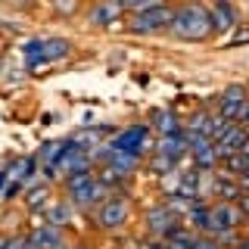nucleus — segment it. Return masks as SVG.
Masks as SVG:
<instances>
[{"instance_id": "1", "label": "nucleus", "mask_w": 249, "mask_h": 249, "mask_svg": "<svg viewBox=\"0 0 249 249\" xmlns=\"http://www.w3.org/2000/svg\"><path fill=\"white\" fill-rule=\"evenodd\" d=\"M171 31L181 41H206L212 35V19H209V6L202 0H184L181 6H175L171 16Z\"/></svg>"}, {"instance_id": "2", "label": "nucleus", "mask_w": 249, "mask_h": 249, "mask_svg": "<svg viewBox=\"0 0 249 249\" xmlns=\"http://www.w3.org/2000/svg\"><path fill=\"white\" fill-rule=\"evenodd\" d=\"M106 146H109L112 153H134V156H140V159H143L146 150L153 153L150 128H146V124H131V128H124V131H119V134L109 137Z\"/></svg>"}, {"instance_id": "3", "label": "nucleus", "mask_w": 249, "mask_h": 249, "mask_svg": "<svg viewBox=\"0 0 249 249\" xmlns=\"http://www.w3.org/2000/svg\"><path fill=\"white\" fill-rule=\"evenodd\" d=\"M171 16H175V6L171 3H159L153 10H143V13H134L131 16V31L134 35H153V31H162L171 25Z\"/></svg>"}, {"instance_id": "4", "label": "nucleus", "mask_w": 249, "mask_h": 249, "mask_svg": "<svg viewBox=\"0 0 249 249\" xmlns=\"http://www.w3.org/2000/svg\"><path fill=\"white\" fill-rule=\"evenodd\" d=\"M128 212H131L128 196L112 193V196H106L103 202H100V209H97V228H103V231L119 228V224L128 221Z\"/></svg>"}, {"instance_id": "5", "label": "nucleus", "mask_w": 249, "mask_h": 249, "mask_svg": "<svg viewBox=\"0 0 249 249\" xmlns=\"http://www.w3.org/2000/svg\"><path fill=\"white\" fill-rule=\"evenodd\" d=\"M240 221H243V218H240V212H237L233 202H212V206H209V221H206V237L233 231Z\"/></svg>"}, {"instance_id": "6", "label": "nucleus", "mask_w": 249, "mask_h": 249, "mask_svg": "<svg viewBox=\"0 0 249 249\" xmlns=\"http://www.w3.org/2000/svg\"><path fill=\"white\" fill-rule=\"evenodd\" d=\"M181 228V215H175L171 209L162 202V206H153L150 212H146V231L153 233V237H162L165 240L171 231Z\"/></svg>"}, {"instance_id": "7", "label": "nucleus", "mask_w": 249, "mask_h": 249, "mask_svg": "<svg viewBox=\"0 0 249 249\" xmlns=\"http://www.w3.org/2000/svg\"><path fill=\"white\" fill-rule=\"evenodd\" d=\"M153 153L178 168L187 159V137H184V131H181V134H171V137H159L153 143Z\"/></svg>"}, {"instance_id": "8", "label": "nucleus", "mask_w": 249, "mask_h": 249, "mask_svg": "<svg viewBox=\"0 0 249 249\" xmlns=\"http://www.w3.org/2000/svg\"><path fill=\"white\" fill-rule=\"evenodd\" d=\"M246 100H249V90L243 84H228V88L221 90V97H218V112H221L224 119L237 122V115H240V109H243Z\"/></svg>"}, {"instance_id": "9", "label": "nucleus", "mask_w": 249, "mask_h": 249, "mask_svg": "<svg viewBox=\"0 0 249 249\" xmlns=\"http://www.w3.org/2000/svg\"><path fill=\"white\" fill-rule=\"evenodd\" d=\"M28 249H69L66 237H62V228H53V224H41L28 233Z\"/></svg>"}, {"instance_id": "10", "label": "nucleus", "mask_w": 249, "mask_h": 249, "mask_svg": "<svg viewBox=\"0 0 249 249\" xmlns=\"http://www.w3.org/2000/svg\"><path fill=\"white\" fill-rule=\"evenodd\" d=\"M106 196H109V190L93 178V181H88L84 187H78L75 193H69V206L90 209V206H100V199H106Z\"/></svg>"}, {"instance_id": "11", "label": "nucleus", "mask_w": 249, "mask_h": 249, "mask_svg": "<svg viewBox=\"0 0 249 249\" xmlns=\"http://www.w3.org/2000/svg\"><path fill=\"white\" fill-rule=\"evenodd\" d=\"M243 137H246V128H240V124H231L228 134H221V137L215 140V159L224 162L228 156L240 153V143H243Z\"/></svg>"}, {"instance_id": "12", "label": "nucleus", "mask_w": 249, "mask_h": 249, "mask_svg": "<svg viewBox=\"0 0 249 249\" xmlns=\"http://www.w3.org/2000/svg\"><path fill=\"white\" fill-rule=\"evenodd\" d=\"M119 16H122V6L115 3V0H97V3L90 6V13H88V19H90V25H115L119 22Z\"/></svg>"}, {"instance_id": "13", "label": "nucleus", "mask_w": 249, "mask_h": 249, "mask_svg": "<svg viewBox=\"0 0 249 249\" xmlns=\"http://www.w3.org/2000/svg\"><path fill=\"white\" fill-rule=\"evenodd\" d=\"M240 184H237V178H231V175H212V196L218 202H237L240 199Z\"/></svg>"}, {"instance_id": "14", "label": "nucleus", "mask_w": 249, "mask_h": 249, "mask_svg": "<svg viewBox=\"0 0 249 249\" xmlns=\"http://www.w3.org/2000/svg\"><path fill=\"white\" fill-rule=\"evenodd\" d=\"M35 168H37L35 159H13L10 165H6V178H10V184H16V187L25 190V184L35 178Z\"/></svg>"}, {"instance_id": "15", "label": "nucleus", "mask_w": 249, "mask_h": 249, "mask_svg": "<svg viewBox=\"0 0 249 249\" xmlns=\"http://www.w3.org/2000/svg\"><path fill=\"white\" fill-rule=\"evenodd\" d=\"M209 19H212V31H231V28H237V13H233L231 0H228V3L209 6Z\"/></svg>"}, {"instance_id": "16", "label": "nucleus", "mask_w": 249, "mask_h": 249, "mask_svg": "<svg viewBox=\"0 0 249 249\" xmlns=\"http://www.w3.org/2000/svg\"><path fill=\"white\" fill-rule=\"evenodd\" d=\"M184 228H190L193 233H206V221H209V206L206 202H199V199H193L190 202V209L184 212Z\"/></svg>"}, {"instance_id": "17", "label": "nucleus", "mask_w": 249, "mask_h": 249, "mask_svg": "<svg viewBox=\"0 0 249 249\" xmlns=\"http://www.w3.org/2000/svg\"><path fill=\"white\" fill-rule=\"evenodd\" d=\"M106 168H112L115 175H122V178H131L140 168V156H134V153H112L109 162H106Z\"/></svg>"}, {"instance_id": "18", "label": "nucleus", "mask_w": 249, "mask_h": 249, "mask_svg": "<svg viewBox=\"0 0 249 249\" xmlns=\"http://www.w3.org/2000/svg\"><path fill=\"white\" fill-rule=\"evenodd\" d=\"M41 50H44V62H59L72 53V44L66 37H41Z\"/></svg>"}, {"instance_id": "19", "label": "nucleus", "mask_w": 249, "mask_h": 249, "mask_svg": "<svg viewBox=\"0 0 249 249\" xmlns=\"http://www.w3.org/2000/svg\"><path fill=\"white\" fill-rule=\"evenodd\" d=\"M153 128L159 131V137H171V134H181V122H178V115L171 112V109H159V112L153 115Z\"/></svg>"}, {"instance_id": "20", "label": "nucleus", "mask_w": 249, "mask_h": 249, "mask_svg": "<svg viewBox=\"0 0 249 249\" xmlns=\"http://www.w3.org/2000/svg\"><path fill=\"white\" fill-rule=\"evenodd\" d=\"M103 137H112V128H106V124H100V128H84V131H78V134L72 137L78 146H84V150H93V146H100L103 143Z\"/></svg>"}, {"instance_id": "21", "label": "nucleus", "mask_w": 249, "mask_h": 249, "mask_svg": "<svg viewBox=\"0 0 249 249\" xmlns=\"http://www.w3.org/2000/svg\"><path fill=\"white\" fill-rule=\"evenodd\" d=\"M44 215H47V224L62 228V224H69V218H72V206H69V202H47Z\"/></svg>"}, {"instance_id": "22", "label": "nucleus", "mask_w": 249, "mask_h": 249, "mask_svg": "<svg viewBox=\"0 0 249 249\" xmlns=\"http://www.w3.org/2000/svg\"><path fill=\"white\" fill-rule=\"evenodd\" d=\"M62 150H66V140H50V143L41 146V156H37V159L44 162V168H56Z\"/></svg>"}, {"instance_id": "23", "label": "nucleus", "mask_w": 249, "mask_h": 249, "mask_svg": "<svg viewBox=\"0 0 249 249\" xmlns=\"http://www.w3.org/2000/svg\"><path fill=\"white\" fill-rule=\"evenodd\" d=\"M196 237H199V233H193L190 228H184V224H181L178 231H171L168 237H165V243H168L171 249H190V246H193V240H196Z\"/></svg>"}, {"instance_id": "24", "label": "nucleus", "mask_w": 249, "mask_h": 249, "mask_svg": "<svg viewBox=\"0 0 249 249\" xmlns=\"http://www.w3.org/2000/svg\"><path fill=\"white\" fill-rule=\"evenodd\" d=\"M231 124H237V122L224 119L221 112H212V115H209V140L215 143V140L221 137V134H228V131H231Z\"/></svg>"}, {"instance_id": "25", "label": "nucleus", "mask_w": 249, "mask_h": 249, "mask_svg": "<svg viewBox=\"0 0 249 249\" xmlns=\"http://www.w3.org/2000/svg\"><path fill=\"white\" fill-rule=\"evenodd\" d=\"M22 59H25V66H28V69L41 66V62H44V50H41V37H37V41H25V47H22Z\"/></svg>"}, {"instance_id": "26", "label": "nucleus", "mask_w": 249, "mask_h": 249, "mask_svg": "<svg viewBox=\"0 0 249 249\" xmlns=\"http://www.w3.org/2000/svg\"><path fill=\"white\" fill-rule=\"evenodd\" d=\"M249 171V159L243 153H233L224 159V175H231V178H240V175H246Z\"/></svg>"}, {"instance_id": "27", "label": "nucleus", "mask_w": 249, "mask_h": 249, "mask_svg": "<svg viewBox=\"0 0 249 249\" xmlns=\"http://www.w3.org/2000/svg\"><path fill=\"white\" fill-rule=\"evenodd\" d=\"M47 196H50V190L41 184V187H31V190H25V206L28 209H47Z\"/></svg>"}, {"instance_id": "28", "label": "nucleus", "mask_w": 249, "mask_h": 249, "mask_svg": "<svg viewBox=\"0 0 249 249\" xmlns=\"http://www.w3.org/2000/svg\"><path fill=\"white\" fill-rule=\"evenodd\" d=\"M209 115L212 112H206V109H202V112H196V115H190V124H187V134H199V137H209Z\"/></svg>"}, {"instance_id": "29", "label": "nucleus", "mask_w": 249, "mask_h": 249, "mask_svg": "<svg viewBox=\"0 0 249 249\" xmlns=\"http://www.w3.org/2000/svg\"><path fill=\"white\" fill-rule=\"evenodd\" d=\"M93 178H97L93 171H78V175H66V181H62V190H66V193H75L78 187H84L88 181H93Z\"/></svg>"}, {"instance_id": "30", "label": "nucleus", "mask_w": 249, "mask_h": 249, "mask_svg": "<svg viewBox=\"0 0 249 249\" xmlns=\"http://www.w3.org/2000/svg\"><path fill=\"white\" fill-rule=\"evenodd\" d=\"M122 10H131V13H143V10H153V6L165 3V0H115Z\"/></svg>"}, {"instance_id": "31", "label": "nucleus", "mask_w": 249, "mask_h": 249, "mask_svg": "<svg viewBox=\"0 0 249 249\" xmlns=\"http://www.w3.org/2000/svg\"><path fill=\"white\" fill-rule=\"evenodd\" d=\"M0 249H28V237H0Z\"/></svg>"}, {"instance_id": "32", "label": "nucleus", "mask_w": 249, "mask_h": 249, "mask_svg": "<svg viewBox=\"0 0 249 249\" xmlns=\"http://www.w3.org/2000/svg\"><path fill=\"white\" fill-rule=\"evenodd\" d=\"M50 3H53V10L62 13V16H72L78 10V0H50Z\"/></svg>"}, {"instance_id": "33", "label": "nucleus", "mask_w": 249, "mask_h": 249, "mask_svg": "<svg viewBox=\"0 0 249 249\" xmlns=\"http://www.w3.org/2000/svg\"><path fill=\"white\" fill-rule=\"evenodd\" d=\"M190 249H221V246H218L212 237H206V233H199V237L193 240V246H190Z\"/></svg>"}, {"instance_id": "34", "label": "nucleus", "mask_w": 249, "mask_h": 249, "mask_svg": "<svg viewBox=\"0 0 249 249\" xmlns=\"http://www.w3.org/2000/svg\"><path fill=\"white\" fill-rule=\"evenodd\" d=\"M233 206H237V212H240V218H249V193L243 190V193H240V199L233 202Z\"/></svg>"}, {"instance_id": "35", "label": "nucleus", "mask_w": 249, "mask_h": 249, "mask_svg": "<svg viewBox=\"0 0 249 249\" xmlns=\"http://www.w3.org/2000/svg\"><path fill=\"white\" fill-rule=\"evenodd\" d=\"M237 184H240V190H246V193H249V171H246V175H240V178H237Z\"/></svg>"}, {"instance_id": "36", "label": "nucleus", "mask_w": 249, "mask_h": 249, "mask_svg": "<svg viewBox=\"0 0 249 249\" xmlns=\"http://www.w3.org/2000/svg\"><path fill=\"white\" fill-rule=\"evenodd\" d=\"M231 249H249V237H237V243H233Z\"/></svg>"}, {"instance_id": "37", "label": "nucleus", "mask_w": 249, "mask_h": 249, "mask_svg": "<svg viewBox=\"0 0 249 249\" xmlns=\"http://www.w3.org/2000/svg\"><path fill=\"white\" fill-rule=\"evenodd\" d=\"M137 249H159L156 240H143V243H137Z\"/></svg>"}, {"instance_id": "38", "label": "nucleus", "mask_w": 249, "mask_h": 249, "mask_svg": "<svg viewBox=\"0 0 249 249\" xmlns=\"http://www.w3.org/2000/svg\"><path fill=\"white\" fill-rule=\"evenodd\" d=\"M240 153H243V156H246V159H249V134L243 137V143H240Z\"/></svg>"}, {"instance_id": "39", "label": "nucleus", "mask_w": 249, "mask_h": 249, "mask_svg": "<svg viewBox=\"0 0 249 249\" xmlns=\"http://www.w3.org/2000/svg\"><path fill=\"white\" fill-rule=\"evenodd\" d=\"M6 181H10V178H6V171H0V193H3V187H6Z\"/></svg>"}, {"instance_id": "40", "label": "nucleus", "mask_w": 249, "mask_h": 249, "mask_svg": "<svg viewBox=\"0 0 249 249\" xmlns=\"http://www.w3.org/2000/svg\"><path fill=\"white\" fill-rule=\"evenodd\" d=\"M124 249H137V243H128V246H124Z\"/></svg>"}, {"instance_id": "41", "label": "nucleus", "mask_w": 249, "mask_h": 249, "mask_svg": "<svg viewBox=\"0 0 249 249\" xmlns=\"http://www.w3.org/2000/svg\"><path fill=\"white\" fill-rule=\"evenodd\" d=\"M159 249H171V246H168V243H159Z\"/></svg>"}, {"instance_id": "42", "label": "nucleus", "mask_w": 249, "mask_h": 249, "mask_svg": "<svg viewBox=\"0 0 249 249\" xmlns=\"http://www.w3.org/2000/svg\"><path fill=\"white\" fill-rule=\"evenodd\" d=\"M215 3H228V0H215Z\"/></svg>"}, {"instance_id": "43", "label": "nucleus", "mask_w": 249, "mask_h": 249, "mask_svg": "<svg viewBox=\"0 0 249 249\" xmlns=\"http://www.w3.org/2000/svg\"><path fill=\"white\" fill-rule=\"evenodd\" d=\"M75 249H88V246H75Z\"/></svg>"}, {"instance_id": "44", "label": "nucleus", "mask_w": 249, "mask_h": 249, "mask_svg": "<svg viewBox=\"0 0 249 249\" xmlns=\"http://www.w3.org/2000/svg\"><path fill=\"white\" fill-rule=\"evenodd\" d=\"M0 69H3V62H0Z\"/></svg>"}]
</instances>
